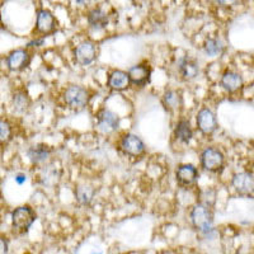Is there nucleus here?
Here are the masks:
<instances>
[{"label": "nucleus", "instance_id": "obj_16", "mask_svg": "<svg viewBox=\"0 0 254 254\" xmlns=\"http://www.w3.org/2000/svg\"><path fill=\"white\" fill-rule=\"evenodd\" d=\"M51 149L46 145H35L32 146L28 150V156L29 160H31L33 164H42V163H46L47 159L51 155Z\"/></svg>", "mask_w": 254, "mask_h": 254}, {"label": "nucleus", "instance_id": "obj_17", "mask_svg": "<svg viewBox=\"0 0 254 254\" xmlns=\"http://www.w3.org/2000/svg\"><path fill=\"white\" fill-rule=\"evenodd\" d=\"M13 110L17 113H24L31 106V99L24 90H17L12 97Z\"/></svg>", "mask_w": 254, "mask_h": 254}, {"label": "nucleus", "instance_id": "obj_28", "mask_svg": "<svg viewBox=\"0 0 254 254\" xmlns=\"http://www.w3.org/2000/svg\"><path fill=\"white\" fill-rule=\"evenodd\" d=\"M239 0H219V3L224 6H233L238 3Z\"/></svg>", "mask_w": 254, "mask_h": 254}, {"label": "nucleus", "instance_id": "obj_19", "mask_svg": "<svg viewBox=\"0 0 254 254\" xmlns=\"http://www.w3.org/2000/svg\"><path fill=\"white\" fill-rule=\"evenodd\" d=\"M174 133H176L177 140H179L181 142H185V144H188L190 139H192V136H193V131H192L190 121L188 120H181L177 124Z\"/></svg>", "mask_w": 254, "mask_h": 254}, {"label": "nucleus", "instance_id": "obj_8", "mask_svg": "<svg viewBox=\"0 0 254 254\" xmlns=\"http://www.w3.org/2000/svg\"><path fill=\"white\" fill-rule=\"evenodd\" d=\"M74 55H75V60L79 65L87 66V65H90L97 58V47L90 41H85V42H81L76 47Z\"/></svg>", "mask_w": 254, "mask_h": 254}, {"label": "nucleus", "instance_id": "obj_10", "mask_svg": "<svg viewBox=\"0 0 254 254\" xmlns=\"http://www.w3.org/2000/svg\"><path fill=\"white\" fill-rule=\"evenodd\" d=\"M231 182H233V187L235 188V190L239 194H249L253 192L254 179L252 173L242 172V173L234 174Z\"/></svg>", "mask_w": 254, "mask_h": 254}, {"label": "nucleus", "instance_id": "obj_2", "mask_svg": "<svg viewBox=\"0 0 254 254\" xmlns=\"http://www.w3.org/2000/svg\"><path fill=\"white\" fill-rule=\"evenodd\" d=\"M190 220L197 230L207 233L212 229L214 224V216L210 210V206H206L203 203H198L194 206L190 211Z\"/></svg>", "mask_w": 254, "mask_h": 254}, {"label": "nucleus", "instance_id": "obj_25", "mask_svg": "<svg viewBox=\"0 0 254 254\" xmlns=\"http://www.w3.org/2000/svg\"><path fill=\"white\" fill-rule=\"evenodd\" d=\"M222 50H224L222 45L220 44L219 41L215 40V38H211V40L206 41L205 51H206V54H207V55L215 58V56H217V55H220V54H221Z\"/></svg>", "mask_w": 254, "mask_h": 254}, {"label": "nucleus", "instance_id": "obj_29", "mask_svg": "<svg viewBox=\"0 0 254 254\" xmlns=\"http://www.w3.org/2000/svg\"><path fill=\"white\" fill-rule=\"evenodd\" d=\"M81 1H83V3H87V4H94V3H97L98 0H81Z\"/></svg>", "mask_w": 254, "mask_h": 254}, {"label": "nucleus", "instance_id": "obj_7", "mask_svg": "<svg viewBox=\"0 0 254 254\" xmlns=\"http://www.w3.org/2000/svg\"><path fill=\"white\" fill-rule=\"evenodd\" d=\"M197 127L203 135H212L217 130L216 116L208 108H202L197 113Z\"/></svg>", "mask_w": 254, "mask_h": 254}, {"label": "nucleus", "instance_id": "obj_6", "mask_svg": "<svg viewBox=\"0 0 254 254\" xmlns=\"http://www.w3.org/2000/svg\"><path fill=\"white\" fill-rule=\"evenodd\" d=\"M31 63V55L24 49H17L6 56V66L10 71H22Z\"/></svg>", "mask_w": 254, "mask_h": 254}, {"label": "nucleus", "instance_id": "obj_13", "mask_svg": "<svg viewBox=\"0 0 254 254\" xmlns=\"http://www.w3.org/2000/svg\"><path fill=\"white\" fill-rule=\"evenodd\" d=\"M220 83H221V87L228 93H237L238 90L243 88L244 81L238 72L228 70L222 74Z\"/></svg>", "mask_w": 254, "mask_h": 254}, {"label": "nucleus", "instance_id": "obj_12", "mask_svg": "<svg viewBox=\"0 0 254 254\" xmlns=\"http://www.w3.org/2000/svg\"><path fill=\"white\" fill-rule=\"evenodd\" d=\"M128 78H130V83L137 87H142L149 81L150 79L151 70L147 65H135L128 70Z\"/></svg>", "mask_w": 254, "mask_h": 254}, {"label": "nucleus", "instance_id": "obj_18", "mask_svg": "<svg viewBox=\"0 0 254 254\" xmlns=\"http://www.w3.org/2000/svg\"><path fill=\"white\" fill-rule=\"evenodd\" d=\"M88 22L95 29L104 28L108 23V15L102 8H95L88 15Z\"/></svg>", "mask_w": 254, "mask_h": 254}, {"label": "nucleus", "instance_id": "obj_23", "mask_svg": "<svg viewBox=\"0 0 254 254\" xmlns=\"http://www.w3.org/2000/svg\"><path fill=\"white\" fill-rule=\"evenodd\" d=\"M13 139V126L5 119H0V146H5Z\"/></svg>", "mask_w": 254, "mask_h": 254}, {"label": "nucleus", "instance_id": "obj_1", "mask_svg": "<svg viewBox=\"0 0 254 254\" xmlns=\"http://www.w3.org/2000/svg\"><path fill=\"white\" fill-rule=\"evenodd\" d=\"M35 220V211L27 205L19 206L12 212V226L14 231L19 233V234H23V233L28 231Z\"/></svg>", "mask_w": 254, "mask_h": 254}, {"label": "nucleus", "instance_id": "obj_27", "mask_svg": "<svg viewBox=\"0 0 254 254\" xmlns=\"http://www.w3.org/2000/svg\"><path fill=\"white\" fill-rule=\"evenodd\" d=\"M14 179H15V182H17L18 185H23V183L27 182V177H26V174H23V173L15 174Z\"/></svg>", "mask_w": 254, "mask_h": 254}, {"label": "nucleus", "instance_id": "obj_3", "mask_svg": "<svg viewBox=\"0 0 254 254\" xmlns=\"http://www.w3.org/2000/svg\"><path fill=\"white\" fill-rule=\"evenodd\" d=\"M89 99V92L80 85H71L64 93V101L72 110H83Z\"/></svg>", "mask_w": 254, "mask_h": 254}, {"label": "nucleus", "instance_id": "obj_9", "mask_svg": "<svg viewBox=\"0 0 254 254\" xmlns=\"http://www.w3.org/2000/svg\"><path fill=\"white\" fill-rule=\"evenodd\" d=\"M98 125L99 131L103 133H112L115 132L120 126V119L119 116L113 113L112 111L103 110L98 113Z\"/></svg>", "mask_w": 254, "mask_h": 254}, {"label": "nucleus", "instance_id": "obj_24", "mask_svg": "<svg viewBox=\"0 0 254 254\" xmlns=\"http://www.w3.org/2000/svg\"><path fill=\"white\" fill-rule=\"evenodd\" d=\"M59 177H60L59 172L56 171L55 168L51 167V165L45 167L42 172H41V181H42L45 186H54L55 183H58Z\"/></svg>", "mask_w": 254, "mask_h": 254}, {"label": "nucleus", "instance_id": "obj_26", "mask_svg": "<svg viewBox=\"0 0 254 254\" xmlns=\"http://www.w3.org/2000/svg\"><path fill=\"white\" fill-rule=\"evenodd\" d=\"M9 244L5 238L0 237V254H8Z\"/></svg>", "mask_w": 254, "mask_h": 254}, {"label": "nucleus", "instance_id": "obj_4", "mask_svg": "<svg viewBox=\"0 0 254 254\" xmlns=\"http://www.w3.org/2000/svg\"><path fill=\"white\" fill-rule=\"evenodd\" d=\"M201 164L206 171L217 173L224 167V155L216 147H207L201 154Z\"/></svg>", "mask_w": 254, "mask_h": 254}, {"label": "nucleus", "instance_id": "obj_20", "mask_svg": "<svg viewBox=\"0 0 254 254\" xmlns=\"http://www.w3.org/2000/svg\"><path fill=\"white\" fill-rule=\"evenodd\" d=\"M179 70H181V74L183 75V78L187 79V80H192V79H194L197 75H198V72H199L198 65H197L196 61L188 58H186L185 60L181 61Z\"/></svg>", "mask_w": 254, "mask_h": 254}, {"label": "nucleus", "instance_id": "obj_5", "mask_svg": "<svg viewBox=\"0 0 254 254\" xmlns=\"http://www.w3.org/2000/svg\"><path fill=\"white\" fill-rule=\"evenodd\" d=\"M121 149L126 155L139 158L145 153V144L137 135L127 133L121 140Z\"/></svg>", "mask_w": 254, "mask_h": 254}, {"label": "nucleus", "instance_id": "obj_15", "mask_svg": "<svg viewBox=\"0 0 254 254\" xmlns=\"http://www.w3.org/2000/svg\"><path fill=\"white\" fill-rule=\"evenodd\" d=\"M130 78L126 71L122 70H115L111 72L110 78H108V87L112 90H117V92H122L126 90L130 87Z\"/></svg>", "mask_w": 254, "mask_h": 254}, {"label": "nucleus", "instance_id": "obj_21", "mask_svg": "<svg viewBox=\"0 0 254 254\" xmlns=\"http://www.w3.org/2000/svg\"><path fill=\"white\" fill-rule=\"evenodd\" d=\"M182 94L177 90H168L163 97V104L169 111H177L182 106Z\"/></svg>", "mask_w": 254, "mask_h": 254}, {"label": "nucleus", "instance_id": "obj_22", "mask_svg": "<svg viewBox=\"0 0 254 254\" xmlns=\"http://www.w3.org/2000/svg\"><path fill=\"white\" fill-rule=\"evenodd\" d=\"M95 190H93L90 186H79L75 190V196L78 202L83 206H88L93 201V197H94Z\"/></svg>", "mask_w": 254, "mask_h": 254}, {"label": "nucleus", "instance_id": "obj_14", "mask_svg": "<svg viewBox=\"0 0 254 254\" xmlns=\"http://www.w3.org/2000/svg\"><path fill=\"white\" fill-rule=\"evenodd\" d=\"M177 181L182 186L193 185L198 178V171L192 164H182L177 169Z\"/></svg>", "mask_w": 254, "mask_h": 254}, {"label": "nucleus", "instance_id": "obj_11", "mask_svg": "<svg viewBox=\"0 0 254 254\" xmlns=\"http://www.w3.org/2000/svg\"><path fill=\"white\" fill-rule=\"evenodd\" d=\"M36 28H37V32H40L42 35H49V33L55 31L56 28L55 17L52 15L51 12L46 10V9H41L37 13Z\"/></svg>", "mask_w": 254, "mask_h": 254}]
</instances>
